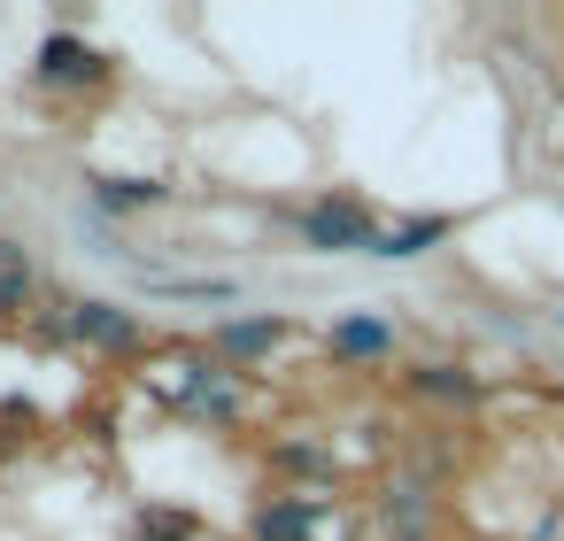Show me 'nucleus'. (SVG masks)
<instances>
[{
  "instance_id": "f257e3e1",
  "label": "nucleus",
  "mask_w": 564,
  "mask_h": 541,
  "mask_svg": "<svg viewBox=\"0 0 564 541\" xmlns=\"http://www.w3.org/2000/svg\"><path fill=\"white\" fill-rule=\"evenodd\" d=\"M294 232H302V248H317V256H379V217H371V202H356V194H325V202H310L302 217H294Z\"/></svg>"
},
{
  "instance_id": "f03ea898",
  "label": "nucleus",
  "mask_w": 564,
  "mask_h": 541,
  "mask_svg": "<svg viewBox=\"0 0 564 541\" xmlns=\"http://www.w3.org/2000/svg\"><path fill=\"white\" fill-rule=\"evenodd\" d=\"M70 340H86V348H101V356H117V348H140V317L132 310H117V302H63V317H55Z\"/></svg>"
},
{
  "instance_id": "7ed1b4c3",
  "label": "nucleus",
  "mask_w": 564,
  "mask_h": 541,
  "mask_svg": "<svg viewBox=\"0 0 564 541\" xmlns=\"http://www.w3.org/2000/svg\"><path fill=\"white\" fill-rule=\"evenodd\" d=\"M40 78H47V86H78V94H94V86H109V55H94L86 40H63V32H55V40L40 47Z\"/></svg>"
},
{
  "instance_id": "20e7f679",
  "label": "nucleus",
  "mask_w": 564,
  "mask_h": 541,
  "mask_svg": "<svg viewBox=\"0 0 564 541\" xmlns=\"http://www.w3.org/2000/svg\"><path fill=\"white\" fill-rule=\"evenodd\" d=\"M171 394H178V410H194V418H240V387H232V371H217V364H186V379H178Z\"/></svg>"
},
{
  "instance_id": "39448f33",
  "label": "nucleus",
  "mask_w": 564,
  "mask_h": 541,
  "mask_svg": "<svg viewBox=\"0 0 564 541\" xmlns=\"http://www.w3.org/2000/svg\"><path fill=\"white\" fill-rule=\"evenodd\" d=\"M310 526H317V502H310V495H271L248 533H256V541H310Z\"/></svg>"
},
{
  "instance_id": "423d86ee",
  "label": "nucleus",
  "mask_w": 564,
  "mask_h": 541,
  "mask_svg": "<svg viewBox=\"0 0 564 541\" xmlns=\"http://www.w3.org/2000/svg\"><path fill=\"white\" fill-rule=\"evenodd\" d=\"M387 348H394V325L387 317H340L333 325V356L340 364H379Z\"/></svg>"
},
{
  "instance_id": "0eeeda50",
  "label": "nucleus",
  "mask_w": 564,
  "mask_h": 541,
  "mask_svg": "<svg viewBox=\"0 0 564 541\" xmlns=\"http://www.w3.org/2000/svg\"><path fill=\"white\" fill-rule=\"evenodd\" d=\"M279 340H286V325H279V317H232V325L217 333V348H225L232 364H256V356H271Z\"/></svg>"
},
{
  "instance_id": "6e6552de",
  "label": "nucleus",
  "mask_w": 564,
  "mask_h": 541,
  "mask_svg": "<svg viewBox=\"0 0 564 541\" xmlns=\"http://www.w3.org/2000/svg\"><path fill=\"white\" fill-rule=\"evenodd\" d=\"M32 286H40V271H32L24 240H0V317H17L32 302Z\"/></svg>"
},
{
  "instance_id": "1a4fd4ad",
  "label": "nucleus",
  "mask_w": 564,
  "mask_h": 541,
  "mask_svg": "<svg viewBox=\"0 0 564 541\" xmlns=\"http://www.w3.org/2000/svg\"><path fill=\"white\" fill-rule=\"evenodd\" d=\"M425 518H433L425 487H417V479H394V487H387V526H394V541H425Z\"/></svg>"
},
{
  "instance_id": "9d476101",
  "label": "nucleus",
  "mask_w": 564,
  "mask_h": 541,
  "mask_svg": "<svg viewBox=\"0 0 564 541\" xmlns=\"http://www.w3.org/2000/svg\"><path fill=\"white\" fill-rule=\"evenodd\" d=\"M441 240H448V217H417V225L387 232V240H379V256H387V263H402V256H425V248H441Z\"/></svg>"
},
{
  "instance_id": "9b49d317",
  "label": "nucleus",
  "mask_w": 564,
  "mask_h": 541,
  "mask_svg": "<svg viewBox=\"0 0 564 541\" xmlns=\"http://www.w3.org/2000/svg\"><path fill=\"white\" fill-rule=\"evenodd\" d=\"M94 202H101L109 217H117V209H155V202H163V186H155V178H101V186H94Z\"/></svg>"
},
{
  "instance_id": "f8f14e48",
  "label": "nucleus",
  "mask_w": 564,
  "mask_h": 541,
  "mask_svg": "<svg viewBox=\"0 0 564 541\" xmlns=\"http://www.w3.org/2000/svg\"><path fill=\"white\" fill-rule=\"evenodd\" d=\"M410 387H417V394H441V402H471V394H479V379H464L456 364H433V371H410Z\"/></svg>"
}]
</instances>
